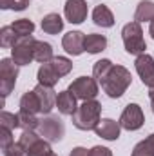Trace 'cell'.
Returning a JSON list of instances; mask_svg holds the SVG:
<instances>
[{
  "label": "cell",
  "instance_id": "11",
  "mask_svg": "<svg viewBox=\"0 0 154 156\" xmlns=\"http://www.w3.org/2000/svg\"><path fill=\"white\" fill-rule=\"evenodd\" d=\"M33 91L37 93V96H38V100H40L42 113H44V115H49V113L53 111V107H56V98H58V94L54 93V89L38 83Z\"/></svg>",
  "mask_w": 154,
  "mask_h": 156
},
{
  "label": "cell",
  "instance_id": "32",
  "mask_svg": "<svg viewBox=\"0 0 154 156\" xmlns=\"http://www.w3.org/2000/svg\"><path fill=\"white\" fill-rule=\"evenodd\" d=\"M4 156H27L26 149L16 142V144H11L7 149H4Z\"/></svg>",
  "mask_w": 154,
  "mask_h": 156
},
{
  "label": "cell",
  "instance_id": "16",
  "mask_svg": "<svg viewBox=\"0 0 154 156\" xmlns=\"http://www.w3.org/2000/svg\"><path fill=\"white\" fill-rule=\"evenodd\" d=\"M58 80H60V75L56 73L53 62H45V64H42V67L38 69V83L47 85V87H53Z\"/></svg>",
  "mask_w": 154,
  "mask_h": 156
},
{
  "label": "cell",
  "instance_id": "33",
  "mask_svg": "<svg viewBox=\"0 0 154 156\" xmlns=\"http://www.w3.org/2000/svg\"><path fill=\"white\" fill-rule=\"evenodd\" d=\"M89 156H113V153H111V149H107V147L96 145V147H93V149L89 151Z\"/></svg>",
  "mask_w": 154,
  "mask_h": 156
},
{
  "label": "cell",
  "instance_id": "36",
  "mask_svg": "<svg viewBox=\"0 0 154 156\" xmlns=\"http://www.w3.org/2000/svg\"><path fill=\"white\" fill-rule=\"evenodd\" d=\"M149 96H151V100H154V87H149Z\"/></svg>",
  "mask_w": 154,
  "mask_h": 156
},
{
  "label": "cell",
  "instance_id": "29",
  "mask_svg": "<svg viewBox=\"0 0 154 156\" xmlns=\"http://www.w3.org/2000/svg\"><path fill=\"white\" fill-rule=\"evenodd\" d=\"M40 138H42V136L37 134L35 131H24V133H22V136H20V140H18V144H20V145L26 149V153H27V149H29L35 142H38Z\"/></svg>",
  "mask_w": 154,
  "mask_h": 156
},
{
  "label": "cell",
  "instance_id": "35",
  "mask_svg": "<svg viewBox=\"0 0 154 156\" xmlns=\"http://www.w3.org/2000/svg\"><path fill=\"white\" fill-rule=\"evenodd\" d=\"M149 33H151V37L154 38V20L151 22V27H149Z\"/></svg>",
  "mask_w": 154,
  "mask_h": 156
},
{
  "label": "cell",
  "instance_id": "24",
  "mask_svg": "<svg viewBox=\"0 0 154 156\" xmlns=\"http://www.w3.org/2000/svg\"><path fill=\"white\" fill-rule=\"evenodd\" d=\"M18 38H20V37L15 33V29H13L11 26H4V27L0 29V45H2V47H13Z\"/></svg>",
  "mask_w": 154,
  "mask_h": 156
},
{
  "label": "cell",
  "instance_id": "34",
  "mask_svg": "<svg viewBox=\"0 0 154 156\" xmlns=\"http://www.w3.org/2000/svg\"><path fill=\"white\" fill-rule=\"evenodd\" d=\"M69 156H89V151L87 149H83V147H75L73 151H71V154Z\"/></svg>",
  "mask_w": 154,
  "mask_h": 156
},
{
  "label": "cell",
  "instance_id": "10",
  "mask_svg": "<svg viewBox=\"0 0 154 156\" xmlns=\"http://www.w3.org/2000/svg\"><path fill=\"white\" fill-rule=\"evenodd\" d=\"M64 13L71 24H82L87 18V4L85 0H67Z\"/></svg>",
  "mask_w": 154,
  "mask_h": 156
},
{
  "label": "cell",
  "instance_id": "2",
  "mask_svg": "<svg viewBox=\"0 0 154 156\" xmlns=\"http://www.w3.org/2000/svg\"><path fill=\"white\" fill-rule=\"evenodd\" d=\"M102 104L96 100H87L82 105H78L76 113L73 115V123L80 131H94L100 123Z\"/></svg>",
  "mask_w": 154,
  "mask_h": 156
},
{
  "label": "cell",
  "instance_id": "13",
  "mask_svg": "<svg viewBox=\"0 0 154 156\" xmlns=\"http://www.w3.org/2000/svg\"><path fill=\"white\" fill-rule=\"evenodd\" d=\"M120 129H121L120 122H114V120H111V118H105V120H100V123L96 125L94 133H96L100 138L113 142V140H118V138H120Z\"/></svg>",
  "mask_w": 154,
  "mask_h": 156
},
{
  "label": "cell",
  "instance_id": "1",
  "mask_svg": "<svg viewBox=\"0 0 154 156\" xmlns=\"http://www.w3.org/2000/svg\"><path fill=\"white\" fill-rule=\"evenodd\" d=\"M93 75L96 78V82L102 85V89L105 91V94L111 98H120L127 91V87L131 85V80H132L131 73L123 66H114L107 58L98 60L94 64Z\"/></svg>",
  "mask_w": 154,
  "mask_h": 156
},
{
  "label": "cell",
  "instance_id": "25",
  "mask_svg": "<svg viewBox=\"0 0 154 156\" xmlns=\"http://www.w3.org/2000/svg\"><path fill=\"white\" fill-rule=\"evenodd\" d=\"M18 120H20V127H22L24 131H35V129H38L40 120L37 118V115L20 111V113H18Z\"/></svg>",
  "mask_w": 154,
  "mask_h": 156
},
{
  "label": "cell",
  "instance_id": "26",
  "mask_svg": "<svg viewBox=\"0 0 154 156\" xmlns=\"http://www.w3.org/2000/svg\"><path fill=\"white\" fill-rule=\"evenodd\" d=\"M51 62H53V66H54L56 73L60 75V78L65 76V75H69V73H71V69H73L71 60H69V58H65V56H54Z\"/></svg>",
  "mask_w": 154,
  "mask_h": 156
},
{
  "label": "cell",
  "instance_id": "20",
  "mask_svg": "<svg viewBox=\"0 0 154 156\" xmlns=\"http://www.w3.org/2000/svg\"><path fill=\"white\" fill-rule=\"evenodd\" d=\"M107 47V38L103 35H96V33H91L85 37V51L91 53V55H96L100 51H103Z\"/></svg>",
  "mask_w": 154,
  "mask_h": 156
},
{
  "label": "cell",
  "instance_id": "9",
  "mask_svg": "<svg viewBox=\"0 0 154 156\" xmlns=\"http://www.w3.org/2000/svg\"><path fill=\"white\" fill-rule=\"evenodd\" d=\"M136 71L142 78V82L147 85V87H154V58L151 55L143 53V55H138L136 58Z\"/></svg>",
  "mask_w": 154,
  "mask_h": 156
},
{
  "label": "cell",
  "instance_id": "30",
  "mask_svg": "<svg viewBox=\"0 0 154 156\" xmlns=\"http://www.w3.org/2000/svg\"><path fill=\"white\" fill-rule=\"evenodd\" d=\"M29 5V0H0L2 9H13V11H24Z\"/></svg>",
  "mask_w": 154,
  "mask_h": 156
},
{
  "label": "cell",
  "instance_id": "38",
  "mask_svg": "<svg viewBox=\"0 0 154 156\" xmlns=\"http://www.w3.org/2000/svg\"><path fill=\"white\" fill-rule=\"evenodd\" d=\"M151 102H152V104H151V107H152V113H154V100H151Z\"/></svg>",
  "mask_w": 154,
  "mask_h": 156
},
{
  "label": "cell",
  "instance_id": "28",
  "mask_svg": "<svg viewBox=\"0 0 154 156\" xmlns=\"http://www.w3.org/2000/svg\"><path fill=\"white\" fill-rule=\"evenodd\" d=\"M0 127H7V129H16L20 127V120L18 115H13V113H7V111H2L0 113Z\"/></svg>",
  "mask_w": 154,
  "mask_h": 156
},
{
  "label": "cell",
  "instance_id": "8",
  "mask_svg": "<svg viewBox=\"0 0 154 156\" xmlns=\"http://www.w3.org/2000/svg\"><path fill=\"white\" fill-rule=\"evenodd\" d=\"M143 122H145V116L138 104H129L120 116V125L127 131H138L143 125Z\"/></svg>",
  "mask_w": 154,
  "mask_h": 156
},
{
  "label": "cell",
  "instance_id": "18",
  "mask_svg": "<svg viewBox=\"0 0 154 156\" xmlns=\"http://www.w3.org/2000/svg\"><path fill=\"white\" fill-rule=\"evenodd\" d=\"M20 111H24V113H31V115L42 113L40 100H38V96H37L35 91H27V93L20 98Z\"/></svg>",
  "mask_w": 154,
  "mask_h": 156
},
{
  "label": "cell",
  "instance_id": "3",
  "mask_svg": "<svg viewBox=\"0 0 154 156\" xmlns=\"http://www.w3.org/2000/svg\"><path fill=\"white\" fill-rule=\"evenodd\" d=\"M121 38H123L125 51L129 55H143L145 53L147 45H145V40H143V31H142L140 22L125 24L123 29H121Z\"/></svg>",
  "mask_w": 154,
  "mask_h": 156
},
{
  "label": "cell",
  "instance_id": "21",
  "mask_svg": "<svg viewBox=\"0 0 154 156\" xmlns=\"http://www.w3.org/2000/svg\"><path fill=\"white\" fill-rule=\"evenodd\" d=\"M53 58H54V56H53V47H51V44L37 40V42H35V60L40 62V64H45V62H51Z\"/></svg>",
  "mask_w": 154,
  "mask_h": 156
},
{
  "label": "cell",
  "instance_id": "15",
  "mask_svg": "<svg viewBox=\"0 0 154 156\" xmlns=\"http://www.w3.org/2000/svg\"><path fill=\"white\" fill-rule=\"evenodd\" d=\"M93 20H94V24L100 26V27H113V26H114V16H113L111 9H109L107 5H103V4H100V5L94 7V11H93Z\"/></svg>",
  "mask_w": 154,
  "mask_h": 156
},
{
  "label": "cell",
  "instance_id": "4",
  "mask_svg": "<svg viewBox=\"0 0 154 156\" xmlns=\"http://www.w3.org/2000/svg\"><path fill=\"white\" fill-rule=\"evenodd\" d=\"M35 42L33 37H20L11 47V55L16 66H29L35 60Z\"/></svg>",
  "mask_w": 154,
  "mask_h": 156
},
{
  "label": "cell",
  "instance_id": "37",
  "mask_svg": "<svg viewBox=\"0 0 154 156\" xmlns=\"http://www.w3.org/2000/svg\"><path fill=\"white\" fill-rule=\"evenodd\" d=\"M45 156H56V154H54V153L51 151V153H47V154H45Z\"/></svg>",
  "mask_w": 154,
  "mask_h": 156
},
{
  "label": "cell",
  "instance_id": "22",
  "mask_svg": "<svg viewBox=\"0 0 154 156\" xmlns=\"http://www.w3.org/2000/svg\"><path fill=\"white\" fill-rule=\"evenodd\" d=\"M11 27L15 29V33L18 37H31L33 31H35V24L29 20V18H20V20H15L11 24Z\"/></svg>",
  "mask_w": 154,
  "mask_h": 156
},
{
  "label": "cell",
  "instance_id": "6",
  "mask_svg": "<svg viewBox=\"0 0 154 156\" xmlns=\"http://www.w3.org/2000/svg\"><path fill=\"white\" fill-rule=\"evenodd\" d=\"M16 78H18V66L15 64V60L2 58L0 60V93L4 98L13 91Z\"/></svg>",
  "mask_w": 154,
  "mask_h": 156
},
{
  "label": "cell",
  "instance_id": "17",
  "mask_svg": "<svg viewBox=\"0 0 154 156\" xmlns=\"http://www.w3.org/2000/svg\"><path fill=\"white\" fill-rule=\"evenodd\" d=\"M42 29H44V33H47V35H58V33L64 29V20H62V16H60L58 13H49V15H45L44 20H42Z\"/></svg>",
  "mask_w": 154,
  "mask_h": 156
},
{
  "label": "cell",
  "instance_id": "14",
  "mask_svg": "<svg viewBox=\"0 0 154 156\" xmlns=\"http://www.w3.org/2000/svg\"><path fill=\"white\" fill-rule=\"evenodd\" d=\"M76 96L67 89V91H62L58 93V98H56V107L62 115H67V116H73L76 113L78 105H76Z\"/></svg>",
  "mask_w": 154,
  "mask_h": 156
},
{
  "label": "cell",
  "instance_id": "31",
  "mask_svg": "<svg viewBox=\"0 0 154 156\" xmlns=\"http://www.w3.org/2000/svg\"><path fill=\"white\" fill-rule=\"evenodd\" d=\"M11 144H15V140H13V131L7 129V127H2V129H0V147H2V151L7 149Z\"/></svg>",
  "mask_w": 154,
  "mask_h": 156
},
{
  "label": "cell",
  "instance_id": "19",
  "mask_svg": "<svg viewBox=\"0 0 154 156\" xmlns=\"http://www.w3.org/2000/svg\"><path fill=\"white\" fill-rule=\"evenodd\" d=\"M154 20V2L151 0H142L136 7L134 13V22H152Z\"/></svg>",
  "mask_w": 154,
  "mask_h": 156
},
{
  "label": "cell",
  "instance_id": "12",
  "mask_svg": "<svg viewBox=\"0 0 154 156\" xmlns=\"http://www.w3.org/2000/svg\"><path fill=\"white\" fill-rule=\"evenodd\" d=\"M62 45L69 55L78 56V55H82L85 51V37L80 31H69L67 35H64Z\"/></svg>",
  "mask_w": 154,
  "mask_h": 156
},
{
  "label": "cell",
  "instance_id": "7",
  "mask_svg": "<svg viewBox=\"0 0 154 156\" xmlns=\"http://www.w3.org/2000/svg\"><path fill=\"white\" fill-rule=\"evenodd\" d=\"M69 91L76 96L78 100L82 102H87V100H94L96 94H98V83L94 78L89 76H80L76 78L71 85H69Z\"/></svg>",
  "mask_w": 154,
  "mask_h": 156
},
{
  "label": "cell",
  "instance_id": "23",
  "mask_svg": "<svg viewBox=\"0 0 154 156\" xmlns=\"http://www.w3.org/2000/svg\"><path fill=\"white\" fill-rule=\"evenodd\" d=\"M132 156H154V134L147 136L145 140H142L134 147Z\"/></svg>",
  "mask_w": 154,
  "mask_h": 156
},
{
  "label": "cell",
  "instance_id": "5",
  "mask_svg": "<svg viewBox=\"0 0 154 156\" xmlns=\"http://www.w3.org/2000/svg\"><path fill=\"white\" fill-rule=\"evenodd\" d=\"M38 134L47 142H60L65 133V125L58 116H45L38 123Z\"/></svg>",
  "mask_w": 154,
  "mask_h": 156
},
{
  "label": "cell",
  "instance_id": "27",
  "mask_svg": "<svg viewBox=\"0 0 154 156\" xmlns=\"http://www.w3.org/2000/svg\"><path fill=\"white\" fill-rule=\"evenodd\" d=\"M47 153H51V145L47 140L40 138L38 142H35L29 149H27V156H45Z\"/></svg>",
  "mask_w": 154,
  "mask_h": 156
}]
</instances>
